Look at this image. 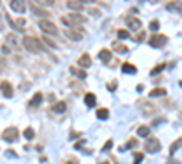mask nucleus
I'll list each match as a JSON object with an SVG mask.
<instances>
[{
  "instance_id": "obj_41",
  "label": "nucleus",
  "mask_w": 182,
  "mask_h": 164,
  "mask_svg": "<svg viewBox=\"0 0 182 164\" xmlns=\"http://www.w3.org/2000/svg\"><path fill=\"white\" fill-rule=\"evenodd\" d=\"M151 2H159V0H151Z\"/></svg>"
},
{
  "instance_id": "obj_8",
  "label": "nucleus",
  "mask_w": 182,
  "mask_h": 164,
  "mask_svg": "<svg viewBox=\"0 0 182 164\" xmlns=\"http://www.w3.org/2000/svg\"><path fill=\"white\" fill-rule=\"evenodd\" d=\"M0 89H2V93H4V97H7V99H11L13 97V88H11V84L9 82H2L0 84Z\"/></svg>"
},
{
  "instance_id": "obj_16",
  "label": "nucleus",
  "mask_w": 182,
  "mask_h": 164,
  "mask_svg": "<svg viewBox=\"0 0 182 164\" xmlns=\"http://www.w3.org/2000/svg\"><path fill=\"white\" fill-rule=\"evenodd\" d=\"M84 100H86V106L91 108V106H95V102H97V97H95L93 93H87V95L84 97Z\"/></svg>"
},
{
  "instance_id": "obj_24",
  "label": "nucleus",
  "mask_w": 182,
  "mask_h": 164,
  "mask_svg": "<svg viewBox=\"0 0 182 164\" xmlns=\"http://www.w3.org/2000/svg\"><path fill=\"white\" fill-rule=\"evenodd\" d=\"M24 137H26L27 141H31V139L35 137V131H33V128H26V129H24Z\"/></svg>"
},
{
  "instance_id": "obj_22",
  "label": "nucleus",
  "mask_w": 182,
  "mask_h": 164,
  "mask_svg": "<svg viewBox=\"0 0 182 164\" xmlns=\"http://www.w3.org/2000/svg\"><path fill=\"white\" fill-rule=\"evenodd\" d=\"M40 102H42V93H35L33 99H31V102H29V106H38Z\"/></svg>"
},
{
  "instance_id": "obj_34",
  "label": "nucleus",
  "mask_w": 182,
  "mask_h": 164,
  "mask_svg": "<svg viewBox=\"0 0 182 164\" xmlns=\"http://www.w3.org/2000/svg\"><path fill=\"white\" fill-rule=\"evenodd\" d=\"M111 146H113V142H111V141H107V142H106V146L102 148V151H107V150H111Z\"/></svg>"
},
{
  "instance_id": "obj_21",
  "label": "nucleus",
  "mask_w": 182,
  "mask_h": 164,
  "mask_svg": "<svg viewBox=\"0 0 182 164\" xmlns=\"http://www.w3.org/2000/svg\"><path fill=\"white\" fill-rule=\"evenodd\" d=\"M97 117H99V119H100V121H106V119H107V117H109V111H107V109H106V108H100V109H99V111H97Z\"/></svg>"
},
{
  "instance_id": "obj_18",
  "label": "nucleus",
  "mask_w": 182,
  "mask_h": 164,
  "mask_svg": "<svg viewBox=\"0 0 182 164\" xmlns=\"http://www.w3.org/2000/svg\"><path fill=\"white\" fill-rule=\"evenodd\" d=\"M122 71H124V73H129V75H133V73L137 71V68H135L133 64H122Z\"/></svg>"
},
{
  "instance_id": "obj_36",
  "label": "nucleus",
  "mask_w": 182,
  "mask_h": 164,
  "mask_svg": "<svg viewBox=\"0 0 182 164\" xmlns=\"http://www.w3.org/2000/svg\"><path fill=\"white\" fill-rule=\"evenodd\" d=\"M144 39H146V33H142V31H140V33L137 35V42H139V40H144Z\"/></svg>"
},
{
  "instance_id": "obj_3",
  "label": "nucleus",
  "mask_w": 182,
  "mask_h": 164,
  "mask_svg": "<svg viewBox=\"0 0 182 164\" xmlns=\"http://www.w3.org/2000/svg\"><path fill=\"white\" fill-rule=\"evenodd\" d=\"M144 148H146L148 153H159L160 151V142L157 139H148V142L144 144Z\"/></svg>"
},
{
  "instance_id": "obj_13",
  "label": "nucleus",
  "mask_w": 182,
  "mask_h": 164,
  "mask_svg": "<svg viewBox=\"0 0 182 164\" xmlns=\"http://www.w3.org/2000/svg\"><path fill=\"white\" fill-rule=\"evenodd\" d=\"M79 64H80V68H89V66H91V57H89V55H82Z\"/></svg>"
},
{
  "instance_id": "obj_30",
  "label": "nucleus",
  "mask_w": 182,
  "mask_h": 164,
  "mask_svg": "<svg viewBox=\"0 0 182 164\" xmlns=\"http://www.w3.org/2000/svg\"><path fill=\"white\" fill-rule=\"evenodd\" d=\"M33 11H35V15H40V17H44V15H47L46 11H42V9H38V7H37V4L33 6Z\"/></svg>"
},
{
  "instance_id": "obj_10",
  "label": "nucleus",
  "mask_w": 182,
  "mask_h": 164,
  "mask_svg": "<svg viewBox=\"0 0 182 164\" xmlns=\"http://www.w3.org/2000/svg\"><path fill=\"white\" fill-rule=\"evenodd\" d=\"M6 42H7V46H9V47H13V49H18V47H20V42H18V39H17L13 33L6 37Z\"/></svg>"
},
{
  "instance_id": "obj_31",
  "label": "nucleus",
  "mask_w": 182,
  "mask_h": 164,
  "mask_svg": "<svg viewBox=\"0 0 182 164\" xmlns=\"http://www.w3.org/2000/svg\"><path fill=\"white\" fill-rule=\"evenodd\" d=\"M107 89H109V91H115V89H117V82L115 80L109 82V84H107Z\"/></svg>"
},
{
  "instance_id": "obj_12",
  "label": "nucleus",
  "mask_w": 182,
  "mask_h": 164,
  "mask_svg": "<svg viewBox=\"0 0 182 164\" xmlns=\"http://www.w3.org/2000/svg\"><path fill=\"white\" fill-rule=\"evenodd\" d=\"M7 22H9V24H11V26H13L17 31H22V29H24V26H26V20H24V18L13 20V18H9V17H7Z\"/></svg>"
},
{
  "instance_id": "obj_14",
  "label": "nucleus",
  "mask_w": 182,
  "mask_h": 164,
  "mask_svg": "<svg viewBox=\"0 0 182 164\" xmlns=\"http://www.w3.org/2000/svg\"><path fill=\"white\" fill-rule=\"evenodd\" d=\"M67 7H69V9H75V11H80L82 4L79 0H67Z\"/></svg>"
},
{
  "instance_id": "obj_5",
  "label": "nucleus",
  "mask_w": 182,
  "mask_h": 164,
  "mask_svg": "<svg viewBox=\"0 0 182 164\" xmlns=\"http://www.w3.org/2000/svg\"><path fill=\"white\" fill-rule=\"evenodd\" d=\"M166 42H168V37H164V35H153L148 44H149L151 47H162Z\"/></svg>"
},
{
  "instance_id": "obj_33",
  "label": "nucleus",
  "mask_w": 182,
  "mask_h": 164,
  "mask_svg": "<svg viewBox=\"0 0 182 164\" xmlns=\"http://www.w3.org/2000/svg\"><path fill=\"white\" fill-rule=\"evenodd\" d=\"M44 40H46V44H47V46H51V47H57V44H55V42H51V39H49V37H46Z\"/></svg>"
},
{
  "instance_id": "obj_17",
  "label": "nucleus",
  "mask_w": 182,
  "mask_h": 164,
  "mask_svg": "<svg viewBox=\"0 0 182 164\" xmlns=\"http://www.w3.org/2000/svg\"><path fill=\"white\" fill-rule=\"evenodd\" d=\"M51 109H53L55 113H64V111H66V102H64V100H60V102L55 104V106H53Z\"/></svg>"
},
{
  "instance_id": "obj_1",
  "label": "nucleus",
  "mask_w": 182,
  "mask_h": 164,
  "mask_svg": "<svg viewBox=\"0 0 182 164\" xmlns=\"http://www.w3.org/2000/svg\"><path fill=\"white\" fill-rule=\"evenodd\" d=\"M22 44H24V47H26V49H29L31 53H38V51L42 49V47H40V40H38V39H35V37H24Z\"/></svg>"
},
{
  "instance_id": "obj_42",
  "label": "nucleus",
  "mask_w": 182,
  "mask_h": 164,
  "mask_svg": "<svg viewBox=\"0 0 182 164\" xmlns=\"http://www.w3.org/2000/svg\"><path fill=\"white\" fill-rule=\"evenodd\" d=\"M0 4H2V0H0Z\"/></svg>"
},
{
  "instance_id": "obj_6",
  "label": "nucleus",
  "mask_w": 182,
  "mask_h": 164,
  "mask_svg": "<svg viewBox=\"0 0 182 164\" xmlns=\"http://www.w3.org/2000/svg\"><path fill=\"white\" fill-rule=\"evenodd\" d=\"M166 9L171 11V13H182V0H171V2H168Z\"/></svg>"
},
{
  "instance_id": "obj_29",
  "label": "nucleus",
  "mask_w": 182,
  "mask_h": 164,
  "mask_svg": "<svg viewBox=\"0 0 182 164\" xmlns=\"http://www.w3.org/2000/svg\"><path fill=\"white\" fill-rule=\"evenodd\" d=\"M149 29H151V31H159V20H151L149 22Z\"/></svg>"
},
{
  "instance_id": "obj_35",
  "label": "nucleus",
  "mask_w": 182,
  "mask_h": 164,
  "mask_svg": "<svg viewBox=\"0 0 182 164\" xmlns=\"http://www.w3.org/2000/svg\"><path fill=\"white\" fill-rule=\"evenodd\" d=\"M71 71H73L75 75H79L80 79H84V77H86V73H84V71H77V69H71Z\"/></svg>"
},
{
  "instance_id": "obj_40",
  "label": "nucleus",
  "mask_w": 182,
  "mask_h": 164,
  "mask_svg": "<svg viewBox=\"0 0 182 164\" xmlns=\"http://www.w3.org/2000/svg\"><path fill=\"white\" fill-rule=\"evenodd\" d=\"M179 84H180V88H182V80H180V82H179Z\"/></svg>"
},
{
  "instance_id": "obj_11",
  "label": "nucleus",
  "mask_w": 182,
  "mask_h": 164,
  "mask_svg": "<svg viewBox=\"0 0 182 164\" xmlns=\"http://www.w3.org/2000/svg\"><path fill=\"white\" fill-rule=\"evenodd\" d=\"M66 37H69L71 40H80L82 33L80 31H75V27H67V29H66Z\"/></svg>"
},
{
  "instance_id": "obj_25",
  "label": "nucleus",
  "mask_w": 182,
  "mask_h": 164,
  "mask_svg": "<svg viewBox=\"0 0 182 164\" xmlns=\"http://www.w3.org/2000/svg\"><path fill=\"white\" fill-rule=\"evenodd\" d=\"M117 35H119V39H120V40H126V39L129 37V31H126V29H119V33H117Z\"/></svg>"
},
{
  "instance_id": "obj_39",
  "label": "nucleus",
  "mask_w": 182,
  "mask_h": 164,
  "mask_svg": "<svg viewBox=\"0 0 182 164\" xmlns=\"http://www.w3.org/2000/svg\"><path fill=\"white\" fill-rule=\"evenodd\" d=\"M66 164H77V161H69V162H66Z\"/></svg>"
},
{
  "instance_id": "obj_19",
  "label": "nucleus",
  "mask_w": 182,
  "mask_h": 164,
  "mask_svg": "<svg viewBox=\"0 0 182 164\" xmlns=\"http://www.w3.org/2000/svg\"><path fill=\"white\" fill-rule=\"evenodd\" d=\"M99 57H100L102 62H109V59H111V53H109V49H102L100 53H99Z\"/></svg>"
},
{
  "instance_id": "obj_27",
  "label": "nucleus",
  "mask_w": 182,
  "mask_h": 164,
  "mask_svg": "<svg viewBox=\"0 0 182 164\" xmlns=\"http://www.w3.org/2000/svg\"><path fill=\"white\" fill-rule=\"evenodd\" d=\"M53 2L55 0H35V4H38V6H53Z\"/></svg>"
},
{
  "instance_id": "obj_20",
  "label": "nucleus",
  "mask_w": 182,
  "mask_h": 164,
  "mask_svg": "<svg viewBox=\"0 0 182 164\" xmlns=\"http://www.w3.org/2000/svg\"><path fill=\"white\" fill-rule=\"evenodd\" d=\"M113 49H115L117 53H127V47H126L124 44H120V42H115V44H113Z\"/></svg>"
},
{
  "instance_id": "obj_26",
  "label": "nucleus",
  "mask_w": 182,
  "mask_h": 164,
  "mask_svg": "<svg viewBox=\"0 0 182 164\" xmlns=\"http://www.w3.org/2000/svg\"><path fill=\"white\" fill-rule=\"evenodd\" d=\"M133 159H135L133 164H140L142 161H144V153H135V155H133Z\"/></svg>"
},
{
  "instance_id": "obj_37",
  "label": "nucleus",
  "mask_w": 182,
  "mask_h": 164,
  "mask_svg": "<svg viewBox=\"0 0 182 164\" xmlns=\"http://www.w3.org/2000/svg\"><path fill=\"white\" fill-rule=\"evenodd\" d=\"M80 4H91V2H95V0H79Z\"/></svg>"
},
{
  "instance_id": "obj_9",
  "label": "nucleus",
  "mask_w": 182,
  "mask_h": 164,
  "mask_svg": "<svg viewBox=\"0 0 182 164\" xmlns=\"http://www.w3.org/2000/svg\"><path fill=\"white\" fill-rule=\"evenodd\" d=\"M126 24H127V27H131V29H140L142 27V22L139 18H135V17H127L126 18Z\"/></svg>"
},
{
  "instance_id": "obj_28",
  "label": "nucleus",
  "mask_w": 182,
  "mask_h": 164,
  "mask_svg": "<svg viewBox=\"0 0 182 164\" xmlns=\"http://www.w3.org/2000/svg\"><path fill=\"white\" fill-rule=\"evenodd\" d=\"M164 68H166L164 64H159L157 68H153V69H151V75H159V73H160V71L164 69Z\"/></svg>"
},
{
  "instance_id": "obj_4",
  "label": "nucleus",
  "mask_w": 182,
  "mask_h": 164,
  "mask_svg": "<svg viewBox=\"0 0 182 164\" xmlns=\"http://www.w3.org/2000/svg\"><path fill=\"white\" fill-rule=\"evenodd\" d=\"M2 137H4V141H7V142H15V141L18 139V129H17V128H7V129L2 133Z\"/></svg>"
},
{
  "instance_id": "obj_2",
  "label": "nucleus",
  "mask_w": 182,
  "mask_h": 164,
  "mask_svg": "<svg viewBox=\"0 0 182 164\" xmlns=\"http://www.w3.org/2000/svg\"><path fill=\"white\" fill-rule=\"evenodd\" d=\"M38 27H40L44 33H47V35H57V33H59V29L55 27V24L46 20V18H42V20L38 22Z\"/></svg>"
},
{
  "instance_id": "obj_38",
  "label": "nucleus",
  "mask_w": 182,
  "mask_h": 164,
  "mask_svg": "<svg viewBox=\"0 0 182 164\" xmlns=\"http://www.w3.org/2000/svg\"><path fill=\"white\" fill-rule=\"evenodd\" d=\"M4 29V20H2V15H0V31Z\"/></svg>"
},
{
  "instance_id": "obj_15",
  "label": "nucleus",
  "mask_w": 182,
  "mask_h": 164,
  "mask_svg": "<svg viewBox=\"0 0 182 164\" xmlns=\"http://www.w3.org/2000/svg\"><path fill=\"white\" fill-rule=\"evenodd\" d=\"M166 95V89L164 88H157V89H151L149 91V97L153 99V97H164Z\"/></svg>"
},
{
  "instance_id": "obj_7",
  "label": "nucleus",
  "mask_w": 182,
  "mask_h": 164,
  "mask_svg": "<svg viewBox=\"0 0 182 164\" xmlns=\"http://www.w3.org/2000/svg\"><path fill=\"white\" fill-rule=\"evenodd\" d=\"M9 6H11V9H13L15 13H20L22 15V13L26 11V0H11Z\"/></svg>"
},
{
  "instance_id": "obj_23",
  "label": "nucleus",
  "mask_w": 182,
  "mask_h": 164,
  "mask_svg": "<svg viewBox=\"0 0 182 164\" xmlns=\"http://www.w3.org/2000/svg\"><path fill=\"white\" fill-rule=\"evenodd\" d=\"M137 133H139V137H149V128L148 126H140L137 129Z\"/></svg>"
},
{
  "instance_id": "obj_32",
  "label": "nucleus",
  "mask_w": 182,
  "mask_h": 164,
  "mask_svg": "<svg viewBox=\"0 0 182 164\" xmlns=\"http://www.w3.org/2000/svg\"><path fill=\"white\" fill-rule=\"evenodd\" d=\"M180 144H182V141H180V139H179L177 142H175V144H173V146H171V153H175V150H177V148H179Z\"/></svg>"
}]
</instances>
